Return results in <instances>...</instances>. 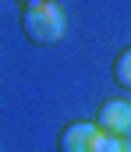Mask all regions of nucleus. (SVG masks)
I'll list each match as a JSON object with an SVG mask.
<instances>
[{
    "label": "nucleus",
    "mask_w": 131,
    "mask_h": 152,
    "mask_svg": "<svg viewBox=\"0 0 131 152\" xmlns=\"http://www.w3.org/2000/svg\"><path fill=\"white\" fill-rule=\"evenodd\" d=\"M96 152H131V138H117V134H103L99 131Z\"/></svg>",
    "instance_id": "obj_5"
},
{
    "label": "nucleus",
    "mask_w": 131,
    "mask_h": 152,
    "mask_svg": "<svg viewBox=\"0 0 131 152\" xmlns=\"http://www.w3.org/2000/svg\"><path fill=\"white\" fill-rule=\"evenodd\" d=\"M96 127L103 134H117V138H131V103L128 99H106L96 110Z\"/></svg>",
    "instance_id": "obj_2"
},
{
    "label": "nucleus",
    "mask_w": 131,
    "mask_h": 152,
    "mask_svg": "<svg viewBox=\"0 0 131 152\" xmlns=\"http://www.w3.org/2000/svg\"><path fill=\"white\" fill-rule=\"evenodd\" d=\"M21 32L39 46H53L67 32V18L53 0H29L21 11Z\"/></svg>",
    "instance_id": "obj_1"
},
{
    "label": "nucleus",
    "mask_w": 131,
    "mask_h": 152,
    "mask_svg": "<svg viewBox=\"0 0 131 152\" xmlns=\"http://www.w3.org/2000/svg\"><path fill=\"white\" fill-rule=\"evenodd\" d=\"M113 81L131 92V46H124L117 53V60H113Z\"/></svg>",
    "instance_id": "obj_4"
},
{
    "label": "nucleus",
    "mask_w": 131,
    "mask_h": 152,
    "mask_svg": "<svg viewBox=\"0 0 131 152\" xmlns=\"http://www.w3.org/2000/svg\"><path fill=\"white\" fill-rule=\"evenodd\" d=\"M96 142H99L96 120H75V124H67L60 131L57 149L60 152H96Z\"/></svg>",
    "instance_id": "obj_3"
}]
</instances>
